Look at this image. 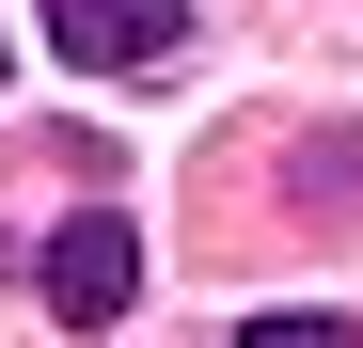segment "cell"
I'll use <instances>...</instances> for the list:
<instances>
[{
  "mask_svg": "<svg viewBox=\"0 0 363 348\" xmlns=\"http://www.w3.org/2000/svg\"><path fill=\"white\" fill-rule=\"evenodd\" d=\"M143 301V238H127V206H79L64 238H48V317L64 332H111Z\"/></svg>",
  "mask_w": 363,
  "mask_h": 348,
  "instance_id": "1",
  "label": "cell"
},
{
  "mask_svg": "<svg viewBox=\"0 0 363 348\" xmlns=\"http://www.w3.org/2000/svg\"><path fill=\"white\" fill-rule=\"evenodd\" d=\"M48 48L95 80H127V64H174L190 48V0H48Z\"/></svg>",
  "mask_w": 363,
  "mask_h": 348,
  "instance_id": "2",
  "label": "cell"
},
{
  "mask_svg": "<svg viewBox=\"0 0 363 348\" xmlns=\"http://www.w3.org/2000/svg\"><path fill=\"white\" fill-rule=\"evenodd\" d=\"M237 348H363L347 317H316V301H300V317H253V332H237Z\"/></svg>",
  "mask_w": 363,
  "mask_h": 348,
  "instance_id": "3",
  "label": "cell"
}]
</instances>
